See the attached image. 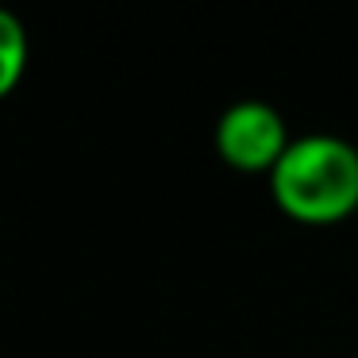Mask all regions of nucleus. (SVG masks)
<instances>
[{"mask_svg":"<svg viewBox=\"0 0 358 358\" xmlns=\"http://www.w3.org/2000/svg\"><path fill=\"white\" fill-rule=\"evenodd\" d=\"M270 201L301 227H335L358 216V147L331 131L296 135L266 178Z\"/></svg>","mask_w":358,"mask_h":358,"instance_id":"obj_1","label":"nucleus"},{"mask_svg":"<svg viewBox=\"0 0 358 358\" xmlns=\"http://www.w3.org/2000/svg\"><path fill=\"white\" fill-rule=\"evenodd\" d=\"M293 135L289 124L273 104L266 101H235L220 112L216 131H212V147H216L220 162L235 173H247V178H270V170L281 162V155L289 150Z\"/></svg>","mask_w":358,"mask_h":358,"instance_id":"obj_2","label":"nucleus"},{"mask_svg":"<svg viewBox=\"0 0 358 358\" xmlns=\"http://www.w3.org/2000/svg\"><path fill=\"white\" fill-rule=\"evenodd\" d=\"M27 62H31V43H27L24 20L0 4V101H8L20 89Z\"/></svg>","mask_w":358,"mask_h":358,"instance_id":"obj_3","label":"nucleus"}]
</instances>
